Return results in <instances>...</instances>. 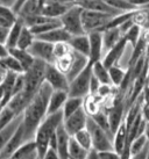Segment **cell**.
Segmentation results:
<instances>
[{
	"label": "cell",
	"mask_w": 149,
	"mask_h": 159,
	"mask_svg": "<svg viewBox=\"0 0 149 159\" xmlns=\"http://www.w3.org/2000/svg\"><path fill=\"white\" fill-rule=\"evenodd\" d=\"M53 93V89L44 81L40 87L35 97L28 103L26 109L22 113V127L25 130L26 142L34 141V136L40 124L47 116L49 99Z\"/></svg>",
	"instance_id": "6da1fadb"
},
{
	"label": "cell",
	"mask_w": 149,
	"mask_h": 159,
	"mask_svg": "<svg viewBox=\"0 0 149 159\" xmlns=\"http://www.w3.org/2000/svg\"><path fill=\"white\" fill-rule=\"evenodd\" d=\"M64 116L63 111H60L55 114L47 115L46 119L42 121V123L40 124L34 136V142L36 145V152L39 159H42L46 152L49 149V142L54 134L56 133L57 128L63 123Z\"/></svg>",
	"instance_id": "7a4b0ae2"
},
{
	"label": "cell",
	"mask_w": 149,
	"mask_h": 159,
	"mask_svg": "<svg viewBox=\"0 0 149 159\" xmlns=\"http://www.w3.org/2000/svg\"><path fill=\"white\" fill-rule=\"evenodd\" d=\"M47 64L41 61H36L28 70L23 73L25 77V87L21 92L22 97L26 99L29 103L31 99L35 97V94L44 83V75H46Z\"/></svg>",
	"instance_id": "3957f363"
},
{
	"label": "cell",
	"mask_w": 149,
	"mask_h": 159,
	"mask_svg": "<svg viewBox=\"0 0 149 159\" xmlns=\"http://www.w3.org/2000/svg\"><path fill=\"white\" fill-rule=\"evenodd\" d=\"M113 18L114 15H111V14L83 9L82 22H83L85 34H90V33H94V31L103 33L110 25L111 21L113 20Z\"/></svg>",
	"instance_id": "277c9868"
},
{
	"label": "cell",
	"mask_w": 149,
	"mask_h": 159,
	"mask_svg": "<svg viewBox=\"0 0 149 159\" xmlns=\"http://www.w3.org/2000/svg\"><path fill=\"white\" fill-rule=\"evenodd\" d=\"M86 129H88V131L90 133V135H91L92 149H94V150L98 151V152L114 150L113 137L111 136V135H108L106 131H104L101 128H99L90 116H89V119H88Z\"/></svg>",
	"instance_id": "5b68a950"
},
{
	"label": "cell",
	"mask_w": 149,
	"mask_h": 159,
	"mask_svg": "<svg viewBox=\"0 0 149 159\" xmlns=\"http://www.w3.org/2000/svg\"><path fill=\"white\" fill-rule=\"evenodd\" d=\"M92 78V64L90 63L86 69L69 83L68 94L70 98H83L90 95V83Z\"/></svg>",
	"instance_id": "8992f818"
},
{
	"label": "cell",
	"mask_w": 149,
	"mask_h": 159,
	"mask_svg": "<svg viewBox=\"0 0 149 159\" xmlns=\"http://www.w3.org/2000/svg\"><path fill=\"white\" fill-rule=\"evenodd\" d=\"M82 13L83 8L79 6H74L66 12L60 20H61L62 27L65 29L71 36L84 35L85 31L83 28V22H82Z\"/></svg>",
	"instance_id": "52a82bcc"
},
{
	"label": "cell",
	"mask_w": 149,
	"mask_h": 159,
	"mask_svg": "<svg viewBox=\"0 0 149 159\" xmlns=\"http://www.w3.org/2000/svg\"><path fill=\"white\" fill-rule=\"evenodd\" d=\"M28 52L33 56L34 59L44 62L46 64H55L56 62L54 56V44L48 43L46 41L35 39L31 48L28 49Z\"/></svg>",
	"instance_id": "ba28073f"
},
{
	"label": "cell",
	"mask_w": 149,
	"mask_h": 159,
	"mask_svg": "<svg viewBox=\"0 0 149 159\" xmlns=\"http://www.w3.org/2000/svg\"><path fill=\"white\" fill-rule=\"evenodd\" d=\"M44 81L49 84L53 91H69V80L66 75L58 70L54 64H47Z\"/></svg>",
	"instance_id": "9c48e42d"
},
{
	"label": "cell",
	"mask_w": 149,
	"mask_h": 159,
	"mask_svg": "<svg viewBox=\"0 0 149 159\" xmlns=\"http://www.w3.org/2000/svg\"><path fill=\"white\" fill-rule=\"evenodd\" d=\"M89 115L86 114L85 109L80 108L79 111H77L74 114L69 116L68 119H64L63 121V125L65 128L66 133L69 134L71 137H74L77 133H79L80 130L86 128V123H88Z\"/></svg>",
	"instance_id": "30bf717a"
},
{
	"label": "cell",
	"mask_w": 149,
	"mask_h": 159,
	"mask_svg": "<svg viewBox=\"0 0 149 159\" xmlns=\"http://www.w3.org/2000/svg\"><path fill=\"white\" fill-rule=\"evenodd\" d=\"M25 143H27V142L26 138H25V130H23V127H22L21 123L20 127L17 129V131L14 133V135L12 136V138L6 144L5 149L0 155V159H9L15 153V151L18 150L19 148H21Z\"/></svg>",
	"instance_id": "8fae6325"
},
{
	"label": "cell",
	"mask_w": 149,
	"mask_h": 159,
	"mask_svg": "<svg viewBox=\"0 0 149 159\" xmlns=\"http://www.w3.org/2000/svg\"><path fill=\"white\" fill-rule=\"evenodd\" d=\"M89 41H90V53L89 59L91 64L99 62L103 59V33L94 31L88 34Z\"/></svg>",
	"instance_id": "7c38bea8"
},
{
	"label": "cell",
	"mask_w": 149,
	"mask_h": 159,
	"mask_svg": "<svg viewBox=\"0 0 149 159\" xmlns=\"http://www.w3.org/2000/svg\"><path fill=\"white\" fill-rule=\"evenodd\" d=\"M123 39L119 28H107L103 31V58Z\"/></svg>",
	"instance_id": "4fadbf2b"
},
{
	"label": "cell",
	"mask_w": 149,
	"mask_h": 159,
	"mask_svg": "<svg viewBox=\"0 0 149 159\" xmlns=\"http://www.w3.org/2000/svg\"><path fill=\"white\" fill-rule=\"evenodd\" d=\"M89 64H90L89 57L72 51V63H71L70 70L68 71V73L65 75L68 80H69V83L72 81L77 75H80L86 69V66H88Z\"/></svg>",
	"instance_id": "5bb4252c"
},
{
	"label": "cell",
	"mask_w": 149,
	"mask_h": 159,
	"mask_svg": "<svg viewBox=\"0 0 149 159\" xmlns=\"http://www.w3.org/2000/svg\"><path fill=\"white\" fill-rule=\"evenodd\" d=\"M57 153L60 159H69V143H70L71 136L66 133L63 123L57 128Z\"/></svg>",
	"instance_id": "9a60e30c"
},
{
	"label": "cell",
	"mask_w": 149,
	"mask_h": 159,
	"mask_svg": "<svg viewBox=\"0 0 149 159\" xmlns=\"http://www.w3.org/2000/svg\"><path fill=\"white\" fill-rule=\"evenodd\" d=\"M44 0H27L21 8L19 9L18 18L27 19L36 15H42V7H43Z\"/></svg>",
	"instance_id": "2e32d148"
},
{
	"label": "cell",
	"mask_w": 149,
	"mask_h": 159,
	"mask_svg": "<svg viewBox=\"0 0 149 159\" xmlns=\"http://www.w3.org/2000/svg\"><path fill=\"white\" fill-rule=\"evenodd\" d=\"M127 43L128 42L126 41V39L123 37L118 44L115 45L112 50H110V51L104 56V58L101 59V62H103V64H104L107 69H110V67L113 66V65H117V63H118L119 59L121 58L123 51H125V49L127 47Z\"/></svg>",
	"instance_id": "e0dca14e"
},
{
	"label": "cell",
	"mask_w": 149,
	"mask_h": 159,
	"mask_svg": "<svg viewBox=\"0 0 149 159\" xmlns=\"http://www.w3.org/2000/svg\"><path fill=\"white\" fill-rule=\"evenodd\" d=\"M35 39L41 40V41H46V42L51 43V44H56V43H63V42L68 43L71 39V35L63 28V27H61V28H57V29L48 31V33H46V34L36 36Z\"/></svg>",
	"instance_id": "ac0fdd59"
},
{
	"label": "cell",
	"mask_w": 149,
	"mask_h": 159,
	"mask_svg": "<svg viewBox=\"0 0 149 159\" xmlns=\"http://www.w3.org/2000/svg\"><path fill=\"white\" fill-rule=\"evenodd\" d=\"M69 9H70V7H66V6H63V5L46 0L43 4V7H42V13L41 14L49 19H61Z\"/></svg>",
	"instance_id": "d6986e66"
},
{
	"label": "cell",
	"mask_w": 149,
	"mask_h": 159,
	"mask_svg": "<svg viewBox=\"0 0 149 159\" xmlns=\"http://www.w3.org/2000/svg\"><path fill=\"white\" fill-rule=\"evenodd\" d=\"M68 98H69L68 92H64V91H53L51 95H50V99H49L47 115L55 114L57 111H62L64 103L68 100Z\"/></svg>",
	"instance_id": "ffe728a7"
},
{
	"label": "cell",
	"mask_w": 149,
	"mask_h": 159,
	"mask_svg": "<svg viewBox=\"0 0 149 159\" xmlns=\"http://www.w3.org/2000/svg\"><path fill=\"white\" fill-rule=\"evenodd\" d=\"M68 43H69L72 51L89 57V53H90V41H89L88 34L78 36H71L70 41Z\"/></svg>",
	"instance_id": "44dd1931"
},
{
	"label": "cell",
	"mask_w": 149,
	"mask_h": 159,
	"mask_svg": "<svg viewBox=\"0 0 149 159\" xmlns=\"http://www.w3.org/2000/svg\"><path fill=\"white\" fill-rule=\"evenodd\" d=\"M22 123V114L17 116L15 119L12 121V123H9L5 129H2L0 131V155L2 150L5 149L6 144L8 143V141L12 138V136L14 135V133L17 131V129L20 127V124Z\"/></svg>",
	"instance_id": "7402d4cb"
},
{
	"label": "cell",
	"mask_w": 149,
	"mask_h": 159,
	"mask_svg": "<svg viewBox=\"0 0 149 159\" xmlns=\"http://www.w3.org/2000/svg\"><path fill=\"white\" fill-rule=\"evenodd\" d=\"M36 145L34 141H29L25 143L21 148H19L9 159H37Z\"/></svg>",
	"instance_id": "603a6c76"
},
{
	"label": "cell",
	"mask_w": 149,
	"mask_h": 159,
	"mask_svg": "<svg viewBox=\"0 0 149 159\" xmlns=\"http://www.w3.org/2000/svg\"><path fill=\"white\" fill-rule=\"evenodd\" d=\"M8 53L11 56H13L15 59H18V62L21 64V66L25 72L35 62V59L33 58V56H31V53L28 52V50H21V49L14 48V49H9Z\"/></svg>",
	"instance_id": "cb8c5ba5"
},
{
	"label": "cell",
	"mask_w": 149,
	"mask_h": 159,
	"mask_svg": "<svg viewBox=\"0 0 149 159\" xmlns=\"http://www.w3.org/2000/svg\"><path fill=\"white\" fill-rule=\"evenodd\" d=\"M23 22H22L21 19H19L15 21L13 26L11 27V29H9V33H8V36H7V41H6V48L8 49H14L17 48V44H18V41H19V37H20V34H21L22 29H23Z\"/></svg>",
	"instance_id": "d4e9b609"
},
{
	"label": "cell",
	"mask_w": 149,
	"mask_h": 159,
	"mask_svg": "<svg viewBox=\"0 0 149 159\" xmlns=\"http://www.w3.org/2000/svg\"><path fill=\"white\" fill-rule=\"evenodd\" d=\"M126 143H127V129H126V124H125V121H123L121 125L119 127V129L117 130V133L114 134L113 137V148L114 151L117 153H121L123 150L126 146Z\"/></svg>",
	"instance_id": "484cf974"
},
{
	"label": "cell",
	"mask_w": 149,
	"mask_h": 159,
	"mask_svg": "<svg viewBox=\"0 0 149 159\" xmlns=\"http://www.w3.org/2000/svg\"><path fill=\"white\" fill-rule=\"evenodd\" d=\"M62 23L60 19H48L46 22L41 23V25H37V26L33 27V28H29L31 31L33 33V35L40 36L42 34H46L50 30H54V29H57V28H61Z\"/></svg>",
	"instance_id": "4316f807"
},
{
	"label": "cell",
	"mask_w": 149,
	"mask_h": 159,
	"mask_svg": "<svg viewBox=\"0 0 149 159\" xmlns=\"http://www.w3.org/2000/svg\"><path fill=\"white\" fill-rule=\"evenodd\" d=\"M84 100L85 99H83V98H68V100L65 101L64 106H63V109H62L64 119H68L69 116L74 114L80 108H83Z\"/></svg>",
	"instance_id": "83f0119b"
},
{
	"label": "cell",
	"mask_w": 149,
	"mask_h": 159,
	"mask_svg": "<svg viewBox=\"0 0 149 159\" xmlns=\"http://www.w3.org/2000/svg\"><path fill=\"white\" fill-rule=\"evenodd\" d=\"M92 75L96 77V79L98 80L101 85H112L111 84L108 69L103 64L101 61L92 64Z\"/></svg>",
	"instance_id": "f1b7e54d"
},
{
	"label": "cell",
	"mask_w": 149,
	"mask_h": 159,
	"mask_svg": "<svg viewBox=\"0 0 149 159\" xmlns=\"http://www.w3.org/2000/svg\"><path fill=\"white\" fill-rule=\"evenodd\" d=\"M17 20H18V14L13 9L0 5V27L11 29V27L15 23Z\"/></svg>",
	"instance_id": "f546056e"
},
{
	"label": "cell",
	"mask_w": 149,
	"mask_h": 159,
	"mask_svg": "<svg viewBox=\"0 0 149 159\" xmlns=\"http://www.w3.org/2000/svg\"><path fill=\"white\" fill-rule=\"evenodd\" d=\"M133 21L142 30H149V8H139L133 13Z\"/></svg>",
	"instance_id": "4dcf8cb0"
},
{
	"label": "cell",
	"mask_w": 149,
	"mask_h": 159,
	"mask_svg": "<svg viewBox=\"0 0 149 159\" xmlns=\"http://www.w3.org/2000/svg\"><path fill=\"white\" fill-rule=\"evenodd\" d=\"M108 73H110V79L112 86L119 89L121 86V84L123 83L125 78H126L127 71L121 69V67L117 66V65H113V66H111L108 69Z\"/></svg>",
	"instance_id": "1f68e13d"
},
{
	"label": "cell",
	"mask_w": 149,
	"mask_h": 159,
	"mask_svg": "<svg viewBox=\"0 0 149 159\" xmlns=\"http://www.w3.org/2000/svg\"><path fill=\"white\" fill-rule=\"evenodd\" d=\"M1 66L4 67V70L6 72H13V73H25V71L22 69L21 64L18 62V59H15L13 56H11L8 53V56H6L5 58L1 59Z\"/></svg>",
	"instance_id": "d6a6232c"
},
{
	"label": "cell",
	"mask_w": 149,
	"mask_h": 159,
	"mask_svg": "<svg viewBox=\"0 0 149 159\" xmlns=\"http://www.w3.org/2000/svg\"><path fill=\"white\" fill-rule=\"evenodd\" d=\"M34 41H35V36L33 35V33H31L28 27L25 26L21 31V34H20L17 48L21 49V50H28V49L31 48V45L33 44Z\"/></svg>",
	"instance_id": "836d02e7"
},
{
	"label": "cell",
	"mask_w": 149,
	"mask_h": 159,
	"mask_svg": "<svg viewBox=\"0 0 149 159\" xmlns=\"http://www.w3.org/2000/svg\"><path fill=\"white\" fill-rule=\"evenodd\" d=\"M88 152V150H85L74 141V137H71L69 143V159H86Z\"/></svg>",
	"instance_id": "e575fe53"
},
{
	"label": "cell",
	"mask_w": 149,
	"mask_h": 159,
	"mask_svg": "<svg viewBox=\"0 0 149 159\" xmlns=\"http://www.w3.org/2000/svg\"><path fill=\"white\" fill-rule=\"evenodd\" d=\"M90 117L94 121V123H96L99 128H101L104 131H106V133L108 134V135H111L112 137H114V135L112 134V131H111L107 113H105V111H99L98 113H96V114L92 115V116H90Z\"/></svg>",
	"instance_id": "d590c367"
},
{
	"label": "cell",
	"mask_w": 149,
	"mask_h": 159,
	"mask_svg": "<svg viewBox=\"0 0 149 159\" xmlns=\"http://www.w3.org/2000/svg\"><path fill=\"white\" fill-rule=\"evenodd\" d=\"M105 1L112 8L120 13H129V12H134L137 9L135 6H133L129 1H126V0H105Z\"/></svg>",
	"instance_id": "8d00e7d4"
},
{
	"label": "cell",
	"mask_w": 149,
	"mask_h": 159,
	"mask_svg": "<svg viewBox=\"0 0 149 159\" xmlns=\"http://www.w3.org/2000/svg\"><path fill=\"white\" fill-rule=\"evenodd\" d=\"M74 141L78 143L79 145L84 148L85 150L90 151L92 149V139H91V135L88 131V129L85 128L83 130H80L79 133H77L74 136Z\"/></svg>",
	"instance_id": "74e56055"
},
{
	"label": "cell",
	"mask_w": 149,
	"mask_h": 159,
	"mask_svg": "<svg viewBox=\"0 0 149 159\" xmlns=\"http://www.w3.org/2000/svg\"><path fill=\"white\" fill-rule=\"evenodd\" d=\"M17 116H18V115L15 114L13 111H11L7 106L4 107V109L0 113V131H1L2 129L6 128L9 123H12V121H13Z\"/></svg>",
	"instance_id": "f35d334b"
},
{
	"label": "cell",
	"mask_w": 149,
	"mask_h": 159,
	"mask_svg": "<svg viewBox=\"0 0 149 159\" xmlns=\"http://www.w3.org/2000/svg\"><path fill=\"white\" fill-rule=\"evenodd\" d=\"M141 33H142V29H141L139 26L134 25V26L132 27L131 29L126 33V35L123 36V37L126 39V41H127L129 44L133 45V47L135 48V45L137 44V42H139L141 39Z\"/></svg>",
	"instance_id": "ab89813d"
},
{
	"label": "cell",
	"mask_w": 149,
	"mask_h": 159,
	"mask_svg": "<svg viewBox=\"0 0 149 159\" xmlns=\"http://www.w3.org/2000/svg\"><path fill=\"white\" fill-rule=\"evenodd\" d=\"M148 144H149V142H148V139L146 138L145 135L136 137L135 139L131 143V145H129V148H131L132 156H134V155H136V153L141 152V151L143 150V149H145Z\"/></svg>",
	"instance_id": "60d3db41"
},
{
	"label": "cell",
	"mask_w": 149,
	"mask_h": 159,
	"mask_svg": "<svg viewBox=\"0 0 149 159\" xmlns=\"http://www.w3.org/2000/svg\"><path fill=\"white\" fill-rule=\"evenodd\" d=\"M72 52L69 43H56L54 44V56H55V59H58V58L65 57L68 55H70Z\"/></svg>",
	"instance_id": "b9f144b4"
},
{
	"label": "cell",
	"mask_w": 149,
	"mask_h": 159,
	"mask_svg": "<svg viewBox=\"0 0 149 159\" xmlns=\"http://www.w3.org/2000/svg\"><path fill=\"white\" fill-rule=\"evenodd\" d=\"M71 63H72V52H71L70 55L65 56V57H62V58L56 59V62H55L54 65L61 71V72H63L64 75H66L68 71L70 70Z\"/></svg>",
	"instance_id": "7bdbcfd3"
},
{
	"label": "cell",
	"mask_w": 149,
	"mask_h": 159,
	"mask_svg": "<svg viewBox=\"0 0 149 159\" xmlns=\"http://www.w3.org/2000/svg\"><path fill=\"white\" fill-rule=\"evenodd\" d=\"M99 158L100 159H120V155L117 153L114 150L103 151V152H99Z\"/></svg>",
	"instance_id": "ee69618b"
},
{
	"label": "cell",
	"mask_w": 149,
	"mask_h": 159,
	"mask_svg": "<svg viewBox=\"0 0 149 159\" xmlns=\"http://www.w3.org/2000/svg\"><path fill=\"white\" fill-rule=\"evenodd\" d=\"M100 83L96 79V77L92 75V78H91V83H90V95H97L98 93V89L100 87Z\"/></svg>",
	"instance_id": "f6af8a7d"
},
{
	"label": "cell",
	"mask_w": 149,
	"mask_h": 159,
	"mask_svg": "<svg viewBox=\"0 0 149 159\" xmlns=\"http://www.w3.org/2000/svg\"><path fill=\"white\" fill-rule=\"evenodd\" d=\"M135 23H134V21H133V19H129V20H127V21H125V22L121 25V26L119 27V29H120V31L123 33V35L125 36L126 35V33H127L129 29H131L132 27L134 26Z\"/></svg>",
	"instance_id": "bcb514c9"
},
{
	"label": "cell",
	"mask_w": 149,
	"mask_h": 159,
	"mask_svg": "<svg viewBox=\"0 0 149 159\" xmlns=\"http://www.w3.org/2000/svg\"><path fill=\"white\" fill-rule=\"evenodd\" d=\"M129 2H131L133 6H135L137 9L149 7V0H131Z\"/></svg>",
	"instance_id": "7dc6e473"
},
{
	"label": "cell",
	"mask_w": 149,
	"mask_h": 159,
	"mask_svg": "<svg viewBox=\"0 0 149 159\" xmlns=\"http://www.w3.org/2000/svg\"><path fill=\"white\" fill-rule=\"evenodd\" d=\"M148 155H149V144L146 146L141 152H139V153H136V155H134V156H132L131 159H147Z\"/></svg>",
	"instance_id": "c3c4849f"
},
{
	"label": "cell",
	"mask_w": 149,
	"mask_h": 159,
	"mask_svg": "<svg viewBox=\"0 0 149 159\" xmlns=\"http://www.w3.org/2000/svg\"><path fill=\"white\" fill-rule=\"evenodd\" d=\"M9 29L8 28H4V27H0V42L2 44H6V41H7V36H8Z\"/></svg>",
	"instance_id": "681fc988"
},
{
	"label": "cell",
	"mask_w": 149,
	"mask_h": 159,
	"mask_svg": "<svg viewBox=\"0 0 149 159\" xmlns=\"http://www.w3.org/2000/svg\"><path fill=\"white\" fill-rule=\"evenodd\" d=\"M42 159H60V157H58L57 151L53 150V149H48V151L46 152V155L43 156Z\"/></svg>",
	"instance_id": "f907efd6"
},
{
	"label": "cell",
	"mask_w": 149,
	"mask_h": 159,
	"mask_svg": "<svg viewBox=\"0 0 149 159\" xmlns=\"http://www.w3.org/2000/svg\"><path fill=\"white\" fill-rule=\"evenodd\" d=\"M49 1H53V2H56V4L63 5V6H66V7H74L76 6L74 0H49Z\"/></svg>",
	"instance_id": "816d5d0a"
},
{
	"label": "cell",
	"mask_w": 149,
	"mask_h": 159,
	"mask_svg": "<svg viewBox=\"0 0 149 159\" xmlns=\"http://www.w3.org/2000/svg\"><path fill=\"white\" fill-rule=\"evenodd\" d=\"M132 153H131V148L129 145H126L125 149L123 150V152L120 153V159H131Z\"/></svg>",
	"instance_id": "f5cc1de1"
},
{
	"label": "cell",
	"mask_w": 149,
	"mask_h": 159,
	"mask_svg": "<svg viewBox=\"0 0 149 159\" xmlns=\"http://www.w3.org/2000/svg\"><path fill=\"white\" fill-rule=\"evenodd\" d=\"M17 1H18V0H0V5L13 9L15 4H17Z\"/></svg>",
	"instance_id": "db71d44e"
},
{
	"label": "cell",
	"mask_w": 149,
	"mask_h": 159,
	"mask_svg": "<svg viewBox=\"0 0 149 159\" xmlns=\"http://www.w3.org/2000/svg\"><path fill=\"white\" fill-rule=\"evenodd\" d=\"M6 56H8V49L6 48V45L0 42V61Z\"/></svg>",
	"instance_id": "11a10c76"
},
{
	"label": "cell",
	"mask_w": 149,
	"mask_h": 159,
	"mask_svg": "<svg viewBox=\"0 0 149 159\" xmlns=\"http://www.w3.org/2000/svg\"><path fill=\"white\" fill-rule=\"evenodd\" d=\"M86 159H100L99 158V152L96 151L94 149H91V150L88 152V157Z\"/></svg>",
	"instance_id": "9f6ffc18"
},
{
	"label": "cell",
	"mask_w": 149,
	"mask_h": 159,
	"mask_svg": "<svg viewBox=\"0 0 149 159\" xmlns=\"http://www.w3.org/2000/svg\"><path fill=\"white\" fill-rule=\"evenodd\" d=\"M142 117L147 123H149V107L146 106V105L142 108Z\"/></svg>",
	"instance_id": "6f0895ef"
},
{
	"label": "cell",
	"mask_w": 149,
	"mask_h": 159,
	"mask_svg": "<svg viewBox=\"0 0 149 159\" xmlns=\"http://www.w3.org/2000/svg\"><path fill=\"white\" fill-rule=\"evenodd\" d=\"M26 1H27V0H18V1H17V4H15V6H14V8H13L14 12H15V13H18L19 9L21 8Z\"/></svg>",
	"instance_id": "680465c9"
},
{
	"label": "cell",
	"mask_w": 149,
	"mask_h": 159,
	"mask_svg": "<svg viewBox=\"0 0 149 159\" xmlns=\"http://www.w3.org/2000/svg\"><path fill=\"white\" fill-rule=\"evenodd\" d=\"M2 99H4V91H2V87H1V84H0V113L4 109V105H2Z\"/></svg>",
	"instance_id": "91938a15"
},
{
	"label": "cell",
	"mask_w": 149,
	"mask_h": 159,
	"mask_svg": "<svg viewBox=\"0 0 149 159\" xmlns=\"http://www.w3.org/2000/svg\"><path fill=\"white\" fill-rule=\"evenodd\" d=\"M74 4L77 5V6H82L83 4H85V2H88V1H90V0H74Z\"/></svg>",
	"instance_id": "94428289"
},
{
	"label": "cell",
	"mask_w": 149,
	"mask_h": 159,
	"mask_svg": "<svg viewBox=\"0 0 149 159\" xmlns=\"http://www.w3.org/2000/svg\"><path fill=\"white\" fill-rule=\"evenodd\" d=\"M145 136H146V138L148 139V142H149V123H147L146 124V129H145Z\"/></svg>",
	"instance_id": "6125c7cd"
},
{
	"label": "cell",
	"mask_w": 149,
	"mask_h": 159,
	"mask_svg": "<svg viewBox=\"0 0 149 159\" xmlns=\"http://www.w3.org/2000/svg\"><path fill=\"white\" fill-rule=\"evenodd\" d=\"M147 159H149V155H148V157H147Z\"/></svg>",
	"instance_id": "be15d7a7"
},
{
	"label": "cell",
	"mask_w": 149,
	"mask_h": 159,
	"mask_svg": "<svg viewBox=\"0 0 149 159\" xmlns=\"http://www.w3.org/2000/svg\"><path fill=\"white\" fill-rule=\"evenodd\" d=\"M44 1H46V0H44Z\"/></svg>",
	"instance_id": "e7e4bbea"
},
{
	"label": "cell",
	"mask_w": 149,
	"mask_h": 159,
	"mask_svg": "<svg viewBox=\"0 0 149 159\" xmlns=\"http://www.w3.org/2000/svg\"><path fill=\"white\" fill-rule=\"evenodd\" d=\"M148 8H149V7H148Z\"/></svg>",
	"instance_id": "03108f58"
}]
</instances>
